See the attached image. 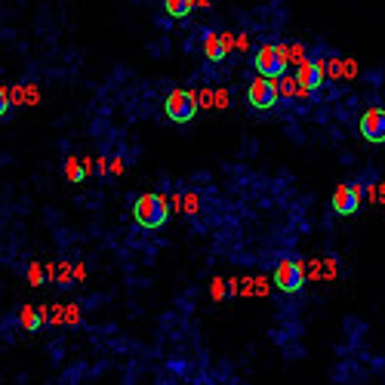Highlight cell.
Returning <instances> with one entry per match:
<instances>
[{
  "label": "cell",
  "mask_w": 385,
  "mask_h": 385,
  "mask_svg": "<svg viewBox=\"0 0 385 385\" xmlns=\"http://www.w3.org/2000/svg\"><path fill=\"white\" fill-rule=\"evenodd\" d=\"M247 99H250V105H253L256 111H271V108L277 105V99H281V92H277V81H271V77H262V75H259L256 81L250 83Z\"/></svg>",
  "instance_id": "4"
},
{
  "label": "cell",
  "mask_w": 385,
  "mask_h": 385,
  "mask_svg": "<svg viewBox=\"0 0 385 385\" xmlns=\"http://www.w3.org/2000/svg\"><path fill=\"white\" fill-rule=\"evenodd\" d=\"M277 92H281L284 99H293L296 92H305V90L299 86V81H296V77H290V75L284 77V75H281V77H277Z\"/></svg>",
  "instance_id": "11"
},
{
  "label": "cell",
  "mask_w": 385,
  "mask_h": 385,
  "mask_svg": "<svg viewBox=\"0 0 385 385\" xmlns=\"http://www.w3.org/2000/svg\"><path fill=\"white\" fill-rule=\"evenodd\" d=\"M333 210L342 216H351L355 210H361V188L357 185H339L333 191Z\"/></svg>",
  "instance_id": "6"
},
{
  "label": "cell",
  "mask_w": 385,
  "mask_h": 385,
  "mask_svg": "<svg viewBox=\"0 0 385 385\" xmlns=\"http://www.w3.org/2000/svg\"><path fill=\"white\" fill-rule=\"evenodd\" d=\"M41 324H43V311L37 315L31 305H25V308H22V327L28 330V333H34V330H41Z\"/></svg>",
  "instance_id": "12"
},
{
  "label": "cell",
  "mask_w": 385,
  "mask_h": 385,
  "mask_svg": "<svg viewBox=\"0 0 385 385\" xmlns=\"http://www.w3.org/2000/svg\"><path fill=\"white\" fill-rule=\"evenodd\" d=\"M216 105H219V108H225V105H228V92H225V90L216 92Z\"/></svg>",
  "instance_id": "21"
},
{
  "label": "cell",
  "mask_w": 385,
  "mask_h": 385,
  "mask_svg": "<svg viewBox=\"0 0 385 385\" xmlns=\"http://www.w3.org/2000/svg\"><path fill=\"white\" fill-rule=\"evenodd\" d=\"M379 197H382V201H385V185H382V188H379Z\"/></svg>",
  "instance_id": "22"
},
{
  "label": "cell",
  "mask_w": 385,
  "mask_h": 385,
  "mask_svg": "<svg viewBox=\"0 0 385 385\" xmlns=\"http://www.w3.org/2000/svg\"><path fill=\"white\" fill-rule=\"evenodd\" d=\"M6 111H10V96H6V90L0 86V121L6 117Z\"/></svg>",
  "instance_id": "17"
},
{
  "label": "cell",
  "mask_w": 385,
  "mask_h": 385,
  "mask_svg": "<svg viewBox=\"0 0 385 385\" xmlns=\"http://www.w3.org/2000/svg\"><path fill=\"white\" fill-rule=\"evenodd\" d=\"M65 176H68V182H83L86 167L77 161V157H68V161H65Z\"/></svg>",
  "instance_id": "13"
},
{
  "label": "cell",
  "mask_w": 385,
  "mask_h": 385,
  "mask_svg": "<svg viewBox=\"0 0 385 385\" xmlns=\"http://www.w3.org/2000/svg\"><path fill=\"white\" fill-rule=\"evenodd\" d=\"M296 81H299V86L305 92H311V90H317V86L324 83V65L321 62H302L299 65V71H296Z\"/></svg>",
  "instance_id": "8"
},
{
  "label": "cell",
  "mask_w": 385,
  "mask_h": 385,
  "mask_svg": "<svg viewBox=\"0 0 385 385\" xmlns=\"http://www.w3.org/2000/svg\"><path fill=\"white\" fill-rule=\"evenodd\" d=\"M195 10V0H167V12L172 19H182Z\"/></svg>",
  "instance_id": "14"
},
{
  "label": "cell",
  "mask_w": 385,
  "mask_h": 385,
  "mask_svg": "<svg viewBox=\"0 0 385 385\" xmlns=\"http://www.w3.org/2000/svg\"><path fill=\"white\" fill-rule=\"evenodd\" d=\"M164 111H167V117L172 124H188V121H195V115H197V99H195V92H188V90H172L170 96H167V105H164Z\"/></svg>",
  "instance_id": "3"
},
{
  "label": "cell",
  "mask_w": 385,
  "mask_h": 385,
  "mask_svg": "<svg viewBox=\"0 0 385 385\" xmlns=\"http://www.w3.org/2000/svg\"><path fill=\"white\" fill-rule=\"evenodd\" d=\"M281 50H284V56H287V62H293V65L308 62V50H305L302 43H281Z\"/></svg>",
  "instance_id": "10"
},
{
  "label": "cell",
  "mask_w": 385,
  "mask_h": 385,
  "mask_svg": "<svg viewBox=\"0 0 385 385\" xmlns=\"http://www.w3.org/2000/svg\"><path fill=\"white\" fill-rule=\"evenodd\" d=\"M77 317H81L77 305H68V311H65V321H68V324H77Z\"/></svg>",
  "instance_id": "20"
},
{
  "label": "cell",
  "mask_w": 385,
  "mask_h": 385,
  "mask_svg": "<svg viewBox=\"0 0 385 385\" xmlns=\"http://www.w3.org/2000/svg\"><path fill=\"white\" fill-rule=\"evenodd\" d=\"M182 204H185V213H197V197L195 195H188Z\"/></svg>",
  "instance_id": "19"
},
{
  "label": "cell",
  "mask_w": 385,
  "mask_h": 385,
  "mask_svg": "<svg viewBox=\"0 0 385 385\" xmlns=\"http://www.w3.org/2000/svg\"><path fill=\"white\" fill-rule=\"evenodd\" d=\"M219 37H222V46H225V52H228V50H235V46H237V41H235V34H231V31H222V34H219Z\"/></svg>",
  "instance_id": "18"
},
{
  "label": "cell",
  "mask_w": 385,
  "mask_h": 385,
  "mask_svg": "<svg viewBox=\"0 0 385 385\" xmlns=\"http://www.w3.org/2000/svg\"><path fill=\"white\" fill-rule=\"evenodd\" d=\"M28 277H31V284H34V287H37V284H43V271H41V265H37V262L28 265Z\"/></svg>",
  "instance_id": "16"
},
{
  "label": "cell",
  "mask_w": 385,
  "mask_h": 385,
  "mask_svg": "<svg viewBox=\"0 0 385 385\" xmlns=\"http://www.w3.org/2000/svg\"><path fill=\"white\" fill-rule=\"evenodd\" d=\"M132 216L142 228H161L170 219V204L164 195H142L136 204H132Z\"/></svg>",
  "instance_id": "1"
},
{
  "label": "cell",
  "mask_w": 385,
  "mask_h": 385,
  "mask_svg": "<svg viewBox=\"0 0 385 385\" xmlns=\"http://www.w3.org/2000/svg\"><path fill=\"white\" fill-rule=\"evenodd\" d=\"M361 132L367 142H385V108H370L361 117Z\"/></svg>",
  "instance_id": "7"
},
{
  "label": "cell",
  "mask_w": 385,
  "mask_h": 385,
  "mask_svg": "<svg viewBox=\"0 0 385 385\" xmlns=\"http://www.w3.org/2000/svg\"><path fill=\"white\" fill-rule=\"evenodd\" d=\"M204 56L210 59V62H222L225 59V46H222V37L216 34V31H207V34H204Z\"/></svg>",
  "instance_id": "9"
},
{
  "label": "cell",
  "mask_w": 385,
  "mask_h": 385,
  "mask_svg": "<svg viewBox=\"0 0 385 385\" xmlns=\"http://www.w3.org/2000/svg\"><path fill=\"white\" fill-rule=\"evenodd\" d=\"M275 284H277V290H284V293H296V290H302V284H305L302 262H296V259H281L277 268H275Z\"/></svg>",
  "instance_id": "5"
},
{
  "label": "cell",
  "mask_w": 385,
  "mask_h": 385,
  "mask_svg": "<svg viewBox=\"0 0 385 385\" xmlns=\"http://www.w3.org/2000/svg\"><path fill=\"white\" fill-rule=\"evenodd\" d=\"M253 65H256V71L262 77H271V81H277V77L287 71V56H284V50H281V43H262L256 50V59H253Z\"/></svg>",
  "instance_id": "2"
},
{
  "label": "cell",
  "mask_w": 385,
  "mask_h": 385,
  "mask_svg": "<svg viewBox=\"0 0 385 385\" xmlns=\"http://www.w3.org/2000/svg\"><path fill=\"white\" fill-rule=\"evenodd\" d=\"M210 293H213V299H219V302H222L225 296H228V290H225V281H222V277H216V281H213V287H210Z\"/></svg>",
  "instance_id": "15"
}]
</instances>
